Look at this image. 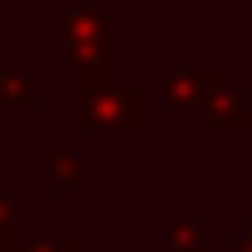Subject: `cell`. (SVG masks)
<instances>
[{
	"mask_svg": "<svg viewBox=\"0 0 252 252\" xmlns=\"http://www.w3.org/2000/svg\"><path fill=\"white\" fill-rule=\"evenodd\" d=\"M0 5H14V0H0Z\"/></svg>",
	"mask_w": 252,
	"mask_h": 252,
	"instance_id": "cell-11",
	"label": "cell"
},
{
	"mask_svg": "<svg viewBox=\"0 0 252 252\" xmlns=\"http://www.w3.org/2000/svg\"><path fill=\"white\" fill-rule=\"evenodd\" d=\"M19 252H80V238H75V234H61V238H28V243H19Z\"/></svg>",
	"mask_w": 252,
	"mask_h": 252,
	"instance_id": "cell-9",
	"label": "cell"
},
{
	"mask_svg": "<svg viewBox=\"0 0 252 252\" xmlns=\"http://www.w3.org/2000/svg\"><path fill=\"white\" fill-rule=\"evenodd\" d=\"M33 65H0V108H37Z\"/></svg>",
	"mask_w": 252,
	"mask_h": 252,
	"instance_id": "cell-6",
	"label": "cell"
},
{
	"mask_svg": "<svg viewBox=\"0 0 252 252\" xmlns=\"http://www.w3.org/2000/svg\"><path fill=\"white\" fill-rule=\"evenodd\" d=\"M61 61L75 80H117L122 70V5L84 0L61 9Z\"/></svg>",
	"mask_w": 252,
	"mask_h": 252,
	"instance_id": "cell-1",
	"label": "cell"
},
{
	"mask_svg": "<svg viewBox=\"0 0 252 252\" xmlns=\"http://www.w3.org/2000/svg\"><path fill=\"white\" fill-rule=\"evenodd\" d=\"M33 168L42 173V178H52L56 187H65V191H70V187H80V178H84L80 159H75L70 150H52V145L33 154Z\"/></svg>",
	"mask_w": 252,
	"mask_h": 252,
	"instance_id": "cell-7",
	"label": "cell"
},
{
	"mask_svg": "<svg viewBox=\"0 0 252 252\" xmlns=\"http://www.w3.org/2000/svg\"><path fill=\"white\" fill-rule=\"evenodd\" d=\"M19 220H14V201L0 196V252H19Z\"/></svg>",
	"mask_w": 252,
	"mask_h": 252,
	"instance_id": "cell-8",
	"label": "cell"
},
{
	"mask_svg": "<svg viewBox=\"0 0 252 252\" xmlns=\"http://www.w3.org/2000/svg\"><path fill=\"white\" fill-rule=\"evenodd\" d=\"M220 84H229L224 65H168V70H163V98H168L173 108H196Z\"/></svg>",
	"mask_w": 252,
	"mask_h": 252,
	"instance_id": "cell-3",
	"label": "cell"
},
{
	"mask_svg": "<svg viewBox=\"0 0 252 252\" xmlns=\"http://www.w3.org/2000/svg\"><path fill=\"white\" fill-rule=\"evenodd\" d=\"M229 252H252V224L243 229V234H234V243H229Z\"/></svg>",
	"mask_w": 252,
	"mask_h": 252,
	"instance_id": "cell-10",
	"label": "cell"
},
{
	"mask_svg": "<svg viewBox=\"0 0 252 252\" xmlns=\"http://www.w3.org/2000/svg\"><path fill=\"white\" fill-rule=\"evenodd\" d=\"M80 89V126L98 135V150H122L126 131L145 126V94L122 80H75Z\"/></svg>",
	"mask_w": 252,
	"mask_h": 252,
	"instance_id": "cell-2",
	"label": "cell"
},
{
	"mask_svg": "<svg viewBox=\"0 0 252 252\" xmlns=\"http://www.w3.org/2000/svg\"><path fill=\"white\" fill-rule=\"evenodd\" d=\"M201 108H206V122L220 126V131H243L248 117H252V98L243 89H234V84H220Z\"/></svg>",
	"mask_w": 252,
	"mask_h": 252,
	"instance_id": "cell-4",
	"label": "cell"
},
{
	"mask_svg": "<svg viewBox=\"0 0 252 252\" xmlns=\"http://www.w3.org/2000/svg\"><path fill=\"white\" fill-rule=\"evenodd\" d=\"M163 248L168 252H206L210 248L206 215H163Z\"/></svg>",
	"mask_w": 252,
	"mask_h": 252,
	"instance_id": "cell-5",
	"label": "cell"
}]
</instances>
